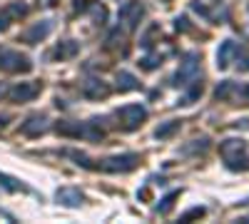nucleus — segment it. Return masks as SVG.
<instances>
[{
    "label": "nucleus",
    "instance_id": "17",
    "mask_svg": "<svg viewBox=\"0 0 249 224\" xmlns=\"http://www.w3.org/2000/svg\"><path fill=\"white\" fill-rule=\"evenodd\" d=\"M3 13H5L10 20H18V17L28 15V5H25V3H10V5L3 8Z\"/></svg>",
    "mask_w": 249,
    "mask_h": 224
},
{
    "label": "nucleus",
    "instance_id": "1",
    "mask_svg": "<svg viewBox=\"0 0 249 224\" xmlns=\"http://www.w3.org/2000/svg\"><path fill=\"white\" fill-rule=\"evenodd\" d=\"M137 165H140V157L127 152V155H115V157L102 159L97 165V170H105V172H132Z\"/></svg>",
    "mask_w": 249,
    "mask_h": 224
},
{
    "label": "nucleus",
    "instance_id": "5",
    "mask_svg": "<svg viewBox=\"0 0 249 224\" xmlns=\"http://www.w3.org/2000/svg\"><path fill=\"white\" fill-rule=\"evenodd\" d=\"M197 70H199V55H197V52H190V55L184 57L182 68L177 70L175 83H172V85H187V80H195Z\"/></svg>",
    "mask_w": 249,
    "mask_h": 224
},
{
    "label": "nucleus",
    "instance_id": "27",
    "mask_svg": "<svg viewBox=\"0 0 249 224\" xmlns=\"http://www.w3.org/2000/svg\"><path fill=\"white\" fill-rule=\"evenodd\" d=\"M3 95H5V87H3V85H0V97H3Z\"/></svg>",
    "mask_w": 249,
    "mask_h": 224
},
{
    "label": "nucleus",
    "instance_id": "25",
    "mask_svg": "<svg viewBox=\"0 0 249 224\" xmlns=\"http://www.w3.org/2000/svg\"><path fill=\"white\" fill-rule=\"evenodd\" d=\"M175 28H177V30H187V17H177Z\"/></svg>",
    "mask_w": 249,
    "mask_h": 224
},
{
    "label": "nucleus",
    "instance_id": "22",
    "mask_svg": "<svg viewBox=\"0 0 249 224\" xmlns=\"http://www.w3.org/2000/svg\"><path fill=\"white\" fill-rule=\"evenodd\" d=\"M204 214V207H195V209H190L187 214H182V222H190L192 217H202Z\"/></svg>",
    "mask_w": 249,
    "mask_h": 224
},
{
    "label": "nucleus",
    "instance_id": "28",
    "mask_svg": "<svg viewBox=\"0 0 249 224\" xmlns=\"http://www.w3.org/2000/svg\"><path fill=\"white\" fill-rule=\"evenodd\" d=\"M247 68H249V65H247Z\"/></svg>",
    "mask_w": 249,
    "mask_h": 224
},
{
    "label": "nucleus",
    "instance_id": "9",
    "mask_svg": "<svg viewBox=\"0 0 249 224\" xmlns=\"http://www.w3.org/2000/svg\"><path fill=\"white\" fill-rule=\"evenodd\" d=\"M55 197H57V202L62 207H80L82 202H85V194H82L80 190H75V187H60Z\"/></svg>",
    "mask_w": 249,
    "mask_h": 224
},
{
    "label": "nucleus",
    "instance_id": "3",
    "mask_svg": "<svg viewBox=\"0 0 249 224\" xmlns=\"http://www.w3.org/2000/svg\"><path fill=\"white\" fill-rule=\"evenodd\" d=\"M117 120H122L124 130H137L147 120V110H144V105H124L117 110Z\"/></svg>",
    "mask_w": 249,
    "mask_h": 224
},
{
    "label": "nucleus",
    "instance_id": "15",
    "mask_svg": "<svg viewBox=\"0 0 249 224\" xmlns=\"http://www.w3.org/2000/svg\"><path fill=\"white\" fill-rule=\"evenodd\" d=\"M117 87L120 90H137L140 87V83H137V77L132 75V72H117Z\"/></svg>",
    "mask_w": 249,
    "mask_h": 224
},
{
    "label": "nucleus",
    "instance_id": "19",
    "mask_svg": "<svg viewBox=\"0 0 249 224\" xmlns=\"http://www.w3.org/2000/svg\"><path fill=\"white\" fill-rule=\"evenodd\" d=\"M77 52V43H75V40H68V43L65 45H60L57 50H55V55L62 60V57H72Z\"/></svg>",
    "mask_w": 249,
    "mask_h": 224
},
{
    "label": "nucleus",
    "instance_id": "2",
    "mask_svg": "<svg viewBox=\"0 0 249 224\" xmlns=\"http://www.w3.org/2000/svg\"><path fill=\"white\" fill-rule=\"evenodd\" d=\"M120 25L124 30H135L140 25V20L144 17V5L140 3V0H130V3H124L120 8Z\"/></svg>",
    "mask_w": 249,
    "mask_h": 224
},
{
    "label": "nucleus",
    "instance_id": "23",
    "mask_svg": "<svg viewBox=\"0 0 249 224\" xmlns=\"http://www.w3.org/2000/svg\"><path fill=\"white\" fill-rule=\"evenodd\" d=\"M157 65H160L157 57H144V60H142V68H144V70H155Z\"/></svg>",
    "mask_w": 249,
    "mask_h": 224
},
{
    "label": "nucleus",
    "instance_id": "16",
    "mask_svg": "<svg viewBox=\"0 0 249 224\" xmlns=\"http://www.w3.org/2000/svg\"><path fill=\"white\" fill-rule=\"evenodd\" d=\"M177 130H179V120H170V122H164V125H160V127L155 130V137H157V139H164V137L175 135Z\"/></svg>",
    "mask_w": 249,
    "mask_h": 224
},
{
    "label": "nucleus",
    "instance_id": "12",
    "mask_svg": "<svg viewBox=\"0 0 249 224\" xmlns=\"http://www.w3.org/2000/svg\"><path fill=\"white\" fill-rule=\"evenodd\" d=\"M55 130L62 137H85V122H60Z\"/></svg>",
    "mask_w": 249,
    "mask_h": 224
},
{
    "label": "nucleus",
    "instance_id": "14",
    "mask_svg": "<svg viewBox=\"0 0 249 224\" xmlns=\"http://www.w3.org/2000/svg\"><path fill=\"white\" fill-rule=\"evenodd\" d=\"M0 187H5L8 192H30L28 185H23L20 179H15V177H10L5 172H0Z\"/></svg>",
    "mask_w": 249,
    "mask_h": 224
},
{
    "label": "nucleus",
    "instance_id": "21",
    "mask_svg": "<svg viewBox=\"0 0 249 224\" xmlns=\"http://www.w3.org/2000/svg\"><path fill=\"white\" fill-rule=\"evenodd\" d=\"M232 90H234V83H230V80H227V83H222V85L214 90V95H217L219 100H224V97H230Z\"/></svg>",
    "mask_w": 249,
    "mask_h": 224
},
{
    "label": "nucleus",
    "instance_id": "24",
    "mask_svg": "<svg viewBox=\"0 0 249 224\" xmlns=\"http://www.w3.org/2000/svg\"><path fill=\"white\" fill-rule=\"evenodd\" d=\"M8 25H10V17H8L3 10H0V30H5Z\"/></svg>",
    "mask_w": 249,
    "mask_h": 224
},
{
    "label": "nucleus",
    "instance_id": "10",
    "mask_svg": "<svg viewBox=\"0 0 249 224\" xmlns=\"http://www.w3.org/2000/svg\"><path fill=\"white\" fill-rule=\"evenodd\" d=\"M82 95L90 97V100H100V97L110 95V87L102 83V80H88V83L82 85Z\"/></svg>",
    "mask_w": 249,
    "mask_h": 224
},
{
    "label": "nucleus",
    "instance_id": "18",
    "mask_svg": "<svg viewBox=\"0 0 249 224\" xmlns=\"http://www.w3.org/2000/svg\"><path fill=\"white\" fill-rule=\"evenodd\" d=\"M202 90H204V85H202V80H197V77H195V80H192V87L187 90V95L182 97V105H190L192 100H197V97L202 95Z\"/></svg>",
    "mask_w": 249,
    "mask_h": 224
},
{
    "label": "nucleus",
    "instance_id": "6",
    "mask_svg": "<svg viewBox=\"0 0 249 224\" xmlns=\"http://www.w3.org/2000/svg\"><path fill=\"white\" fill-rule=\"evenodd\" d=\"M48 117L45 115H30L23 125H20V132L28 135V137H40V135H45L48 132Z\"/></svg>",
    "mask_w": 249,
    "mask_h": 224
},
{
    "label": "nucleus",
    "instance_id": "11",
    "mask_svg": "<svg viewBox=\"0 0 249 224\" xmlns=\"http://www.w3.org/2000/svg\"><path fill=\"white\" fill-rule=\"evenodd\" d=\"M247 145H244V139H224L222 145H219V152L224 159H234V155L239 157V152H244Z\"/></svg>",
    "mask_w": 249,
    "mask_h": 224
},
{
    "label": "nucleus",
    "instance_id": "4",
    "mask_svg": "<svg viewBox=\"0 0 249 224\" xmlns=\"http://www.w3.org/2000/svg\"><path fill=\"white\" fill-rule=\"evenodd\" d=\"M0 68H5L10 72H28L33 68V63L15 50H0Z\"/></svg>",
    "mask_w": 249,
    "mask_h": 224
},
{
    "label": "nucleus",
    "instance_id": "7",
    "mask_svg": "<svg viewBox=\"0 0 249 224\" xmlns=\"http://www.w3.org/2000/svg\"><path fill=\"white\" fill-rule=\"evenodd\" d=\"M8 95L13 103H30L33 97L40 95V83H18Z\"/></svg>",
    "mask_w": 249,
    "mask_h": 224
},
{
    "label": "nucleus",
    "instance_id": "8",
    "mask_svg": "<svg viewBox=\"0 0 249 224\" xmlns=\"http://www.w3.org/2000/svg\"><path fill=\"white\" fill-rule=\"evenodd\" d=\"M50 33H53V20H43V23H35L30 30H25L23 40L30 43V45H35V43H40V40H45Z\"/></svg>",
    "mask_w": 249,
    "mask_h": 224
},
{
    "label": "nucleus",
    "instance_id": "20",
    "mask_svg": "<svg viewBox=\"0 0 249 224\" xmlns=\"http://www.w3.org/2000/svg\"><path fill=\"white\" fill-rule=\"evenodd\" d=\"M177 197H179V192H170L167 197L162 199V205H157V212H160V214H167V212L172 209V205H175Z\"/></svg>",
    "mask_w": 249,
    "mask_h": 224
},
{
    "label": "nucleus",
    "instance_id": "26",
    "mask_svg": "<svg viewBox=\"0 0 249 224\" xmlns=\"http://www.w3.org/2000/svg\"><path fill=\"white\" fill-rule=\"evenodd\" d=\"M5 122H8V115H0V132H3V127H5Z\"/></svg>",
    "mask_w": 249,
    "mask_h": 224
},
{
    "label": "nucleus",
    "instance_id": "13",
    "mask_svg": "<svg viewBox=\"0 0 249 224\" xmlns=\"http://www.w3.org/2000/svg\"><path fill=\"white\" fill-rule=\"evenodd\" d=\"M237 52V45L232 43V40H224V43L219 45V52H217V68H227L232 63V55Z\"/></svg>",
    "mask_w": 249,
    "mask_h": 224
}]
</instances>
